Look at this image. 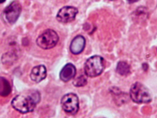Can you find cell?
<instances>
[{
  "label": "cell",
  "instance_id": "obj_16",
  "mask_svg": "<svg viewBox=\"0 0 157 118\" xmlns=\"http://www.w3.org/2000/svg\"><path fill=\"white\" fill-rule=\"evenodd\" d=\"M109 1H115V0H109Z\"/></svg>",
  "mask_w": 157,
  "mask_h": 118
},
{
  "label": "cell",
  "instance_id": "obj_3",
  "mask_svg": "<svg viewBox=\"0 0 157 118\" xmlns=\"http://www.w3.org/2000/svg\"><path fill=\"white\" fill-rule=\"evenodd\" d=\"M129 95L132 101L138 104L148 103L152 100L149 89L140 82H136L132 85L130 87Z\"/></svg>",
  "mask_w": 157,
  "mask_h": 118
},
{
  "label": "cell",
  "instance_id": "obj_13",
  "mask_svg": "<svg viewBox=\"0 0 157 118\" xmlns=\"http://www.w3.org/2000/svg\"><path fill=\"white\" fill-rule=\"evenodd\" d=\"M87 84V77L83 75L79 76L77 78H75L73 82V85L77 87L84 86L86 85Z\"/></svg>",
  "mask_w": 157,
  "mask_h": 118
},
{
  "label": "cell",
  "instance_id": "obj_6",
  "mask_svg": "<svg viewBox=\"0 0 157 118\" xmlns=\"http://www.w3.org/2000/svg\"><path fill=\"white\" fill-rule=\"evenodd\" d=\"M21 11L22 6L20 2L13 1L3 11L4 18L9 24H14L18 20Z\"/></svg>",
  "mask_w": 157,
  "mask_h": 118
},
{
  "label": "cell",
  "instance_id": "obj_1",
  "mask_svg": "<svg viewBox=\"0 0 157 118\" xmlns=\"http://www.w3.org/2000/svg\"><path fill=\"white\" fill-rule=\"evenodd\" d=\"M41 100V95L37 90L17 95L12 100L13 108L22 113L32 112L34 110Z\"/></svg>",
  "mask_w": 157,
  "mask_h": 118
},
{
  "label": "cell",
  "instance_id": "obj_8",
  "mask_svg": "<svg viewBox=\"0 0 157 118\" xmlns=\"http://www.w3.org/2000/svg\"><path fill=\"white\" fill-rule=\"evenodd\" d=\"M86 40L84 37L78 35L74 38L70 46L71 52L73 54H78L81 53L85 47Z\"/></svg>",
  "mask_w": 157,
  "mask_h": 118
},
{
  "label": "cell",
  "instance_id": "obj_7",
  "mask_svg": "<svg viewBox=\"0 0 157 118\" xmlns=\"http://www.w3.org/2000/svg\"><path fill=\"white\" fill-rule=\"evenodd\" d=\"M78 10L76 7L66 6L59 11L56 16V19L61 23H67L72 22L75 19Z\"/></svg>",
  "mask_w": 157,
  "mask_h": 118
},
{
  "label": "cell",
  "instance_id": "obj_5",
  "mask_svg": "<svg viewBox=\"0 0 157 118\" xmlns=\"http://www.w3.org/2000/svg\"><path fill=\"white\" fill-rule=\"evenodd\" d=\"M61 105L65 112L71 115H75L78 112L79 108V102L78 96L72 93L66 94L61 98Z\"/></svg>",
  "mask_w": 157,
  "mask_h": 118
},
{
  "label": "cell",
  "instance_id": "obj_10",
  "mask_svg": "<svg viewBox=\"0 0 157 118\" xmlns=\"http://www.w3.org/2000/svg\"><path fill=\"white\" fill-rule=\"evenodd\" d=\"M47 69L43 65H37L33 68L30 74V77L36 83H39L47 77Z\"/></svg>",
  "mask_w": 157,
  "mask_h": 118
},
{
  "label": "cell",
  "instance_id": "obj_12",
  "mask_svg": "<svg viewBox=\"0 0 157 118\" xmlns=\"http://www.w3.org/2000/svg\"><path fill=\"white\" fill-rule=\"evenodd\" d=\"M11 88L9 82L5 78L1 77V95L6 96L10 93Z\"/></svg>",
  "mask_w": 157,
  "mask_h": 118
},
{
  "label": "cell",
  "instance_id": "obj_9",
  "mask_svg": "<svg viewBox=\"0 0 157 118\" xmlns=\"http://www.w3.org/2000/svg\"><path fill=\"white\" fill-rule=\"evenodd\" d=\"M77 73L76 67L71 63H68L60 71L59 77L64 82H67L75 76Z\"/></svg>",
  "mask_w": 157,
  "mask_h": 118
},
{
  "label": "cell",
  "instance_id": "obj_11",
  "mask_svg": "<svg viewBox=\"0 0 157 118\" xmlns=\"http://www.w3.org/2000/svg\"><path fill=\"white\" fill-rule=\"evenodd\" d=\"M116 71L121 75L127 76L130 73V67L125 62L121 61L117 63Z\"/></svg>",
  "mask_w": 157,
  "mask_h": 118
},
{
  "label": "cell",
  "instance_id": "obj_14",
  "mask_svg": "<svg viewBox=\"0 0 157 118\" xmlns=\"http://www.w3.org/2000/svg\"><path fill=\"white\" fill-rule=\"evenodd\" d=\"M139 1V0H127V1L130 4L136 2H138Z\"/></svg>",
  "mask_w": 157,
  "mask_h": 118
},
{
  "label": "cell",
  "instance_id": "obj_15",
  "mask_svg": "<svg viewBox=\"0 0 157 118\" xmlns=\"http://www.w3.org/2000/svg\"><path fill=\"white\" fill-rule=\"evenodd\" d=\"M5 1H6V0H0V3H2L4 2Z\"/></svg>",
  "mask_w": 157,
  "mask_h": 118
},
{
  "label": "cell",
  "instance_id": "obj_4",
  "mask_svg": "<svg viewBox=\"0 0 157 118\" xmlns=\"http://www.w3.org/2000/svg\"><path fill=\"white\" fill-rule=\"evenodd\" d=\"M59 40V37L53 30L47 29L36 39V43L40 48L44 49H49L56 45Z\"/></svg>",
  "mask_w": 157,
  "mask_h": 118
},
{
  "label": "cell",
  "instance_id": "obj_2",
  "mask_svg": "<svg viewBox=\"0 0 157 118\" xmlns=\"http://www.w3.org/2000/svg\"><path fill=\"white\" fill-rule=\"evenodd\" d=\"M105 68L104 59L99 55H94L87 59L84 64L85 75L89 77L100 75Z\"/></svg>",
  "mask_w": 157,
  "mask_h": 118
}]
</instances>
